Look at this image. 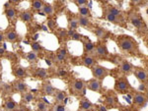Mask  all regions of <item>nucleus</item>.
<instances>
[{
    "label": "nucleus",
    "mask_w": 148,
    "mask_h": 111,
    "mask_svg": "<svg viewBox=\"0 0 148 111\" xmlns=\"http://www.w3.org/2000/svg\"><path fill=\"white\" fill-rule=\"evenodd\" d=\"M118 44L121 51L131 54V55H136L139 53V46L133 37L128 35H121L118 37Z\"/></svg>",
    "instance_id": "f257e3e1"
},
{
    "label": "nucleus",
    "mask_w": 148,
    "mask_h": 111,
    "mask_svg": "<svg viewBox=\"0 0 148 111\" xmlns=\"http://www.w3.org/2000/svg\"><path fill=\"white\" fill-rule=\"evenodd\" d=\"M114 91L119 93H130L135 91L130 84L126 76L118 78L116 80V82H114Z\"/></svg>",
    "instance_id": "f03ea898"
},
{
    "label": "nucleus",
    "mask_w": 148,
    "mask_h": 111,
    "mask_svg": "<svg viewBox=\"0 0 148 111\" xmlns=\"http://www.w3.org/2000/svg\"><path fill=\"white\" fill-rule=\"evenodd\" d=\"M69 89L70 91H72L74 95H80L84 96L86 93V83L81 79H75L71 81L70 85H69Z\"/></svg>",
    "instance_id": "7ed1b4c3"
},
{
    "label": "nucleus",
    "mask_w": 148,
    "mask_h": 111,
    "mask_svg": "<svg viewBox=\"0 0 148 111\" xmlns=\"http://www.w3.org/2000/svg\"><path fill=\"white\" fill-rule=\"evenodd\" d=\"M91 69H92L91 71H92L93 77L96 78L98 80H100V81H103V80L106 79V78L110 75V70L108 68L104 67V66L96 64L95 66H93Z\"/></svg>",
    "instance_id": "20e7f679"
},
{
    "label": "nucleus",
    "mask_w": 148,
    "mask_h": 111,
    "mask_svg": "<svg viewBox=\"0 0 148 111\" xmlns=\"http://www.w3.org/2000/svg\"><path fill=\"white\" fill-rule=\"evenodd\" d=\"M132 102L134 105H136L137 108L145 107L148 103V98L144 91H134L133 93Z\"/></svg>",
    "instance_id": "39448f33"
},
{
    "label": "nucleus",
    "mask_w": 148,
    "mask_h": 111,
    "mask_svg": "<svg viewBox=\"0 0 148 111\" xmlns=\"http://www.w3.org/2000/svg\"><path fill=\"white\" fill-rule=\"evenodd\" d=\"M104 104L108 108H116L120 106L118 96H116V94L114 91H109L108 94L106 95V97H105Z\"/></svg>",
    "instance_id": "423d86ee"
},
{
    "label": "nucleus",
    "mask_w": 148,
    "mask_h": 111,
    "mask_svg": "<svg viewBox=\"0 0 148 111\" xmlns=\"http://www.w3.org/2000/svg\"><path fill=\"white\" fill-rule=\"evenodd\" d=\"M128 21L130 22L131 25L133 26L136 29L141 30L143 27H144V23H143V20L140 18V15L136 12H130L128 14Z\"/></svg>",
    "instance_id": "0eeeda50"
},
{
    "label": "nucleus",
    "mask_w": 148,
    "mask_h": 111,
    "mask_svg": "<svg viewBox=\"0 0 148 111\" xmlns=\"http://www.w3.org/2000/svg\"><path fill=\"white\" fill-rule=\"evenodd\" d=\"M104 19L106 21H108V22H111L114 24V25L116 26H121V27H125V20H123V19L116 17V15H114V14H112L111 12H109L108 10H106L105 9V13H104Z\"/></svg>",
    "instance_id": "6e6552de"
},
{
    "label": "nucleus",
    "mask_w": 148,
    "mask_h": 111,
    "mask_svg": "<svg viewBox=\"0 0 148 111\" xmlns=\"http://www.w3.org/2000/svg\"><path fill=\"white\" fill-rule=\"evenodd\" d=\"M133 74L140 83L148 84V72L141 67H133Z\"/></svg>",
    "instance_id": "1a4fd4ad"
},
{
    "label": "nucleus",
    "mask_w": 148,
    "mask_h": 111,
    "mask_svg": "<svg viewBox=\"0 0 148 111\" xmlns=\"http://www.w3.org/2000/svg\"><path fill=\"white\" fill-rule=\"evenodd\" d=\"M94 55L96 57L100 58V59H110V53L108 51V48H107L106 44H98V45L95 47V52Z\"/></svg>",
    "instance_id": "9d476101"
},
{
    "label": "nucleus",
    "mask_w": 148,
    "mask_h": 111,
    "mask_svg": "<svg viewBox=\"0 0 148 111\" xmlns=\"http://www.w3.org/2000/svg\"><path fill=\"white\" fill-rule=\"evenodd\" d=\"M86 87L89 91H95V93H101L102 91V83L100 80L96 79H91L88 83H86Z\"/></svg>",
    "instance_id": "9b49d317"
},
{
    "label": "nucleus",
    "mask_w": 148,
    "mask_h": 111,
    "mask_svg": "<svg viewBox=\"0 0 148 111\" xmlns=\"http://www.w3.org/2000/svg\"><path fill=\"white\" fill-rule=\"evenodd\" d=\"M120 71L125 76H130L133 74V66L130 62L126 60H121L120 63Z\"/></svg>",
    "instance_id": "f8f14e48"
},
{
    "label": "nucleus",
    "mask_w": 148,
    "mask_h": 111,
    "mask_svg": "<svg viewBox=\"0 0 148 111\" xmlns=\"http://www.w3.org/2000/svg\"><path fill=\"white\" fill-rule=\"evenodd\" d=\"M77 20H78V25H79V27H82V28H84V29H88V30H92L93 28H94V24L92 23L90 18L79 15L77 17Z\"/></svg>",
    "instance_id": "ddd939ff"
},
{
    "label": "nucleus",
    "mask_w": 148,
    "mask_h": 111,
    "mask_svg": "<svg viewBox=\"0 0 148 111\" xmlns=\"http://www.w3.org/2000/svg\"><path fill=\"white\" fill-rule=\"evenodd\" d=\"M82 65L87 68H92L93 66L97 64V60L93 54H86L84 57L82 58Z\"/></svg>",
    "instance_id": "4468645a"
},
{
    "label": "nucleus",
    "mask_w": 148,
    "mask_h": 111,
    "mask_svg": "<svg viewBox=\"0 0 148 111\" xmlns=\"http://www.w3.org/2000/svg\"><path fill=\"white\" fill-rule=\"evenodd\" d=\"M85 41L82 39V42H83V47H84V52L86 54H93L94 55V52H95V44L90 41L89 37H84Z\"/></svg>",
    "instance_id": "2eb2a0df"
},
{
    "label": "nucleus",
    "mask_w": 148,
    "mask_h": 111,
    "mask_svg": "<svg viewBox=\"0 0 148 111\" xmlns=\"http://www.w3.org/2000/svg\"><path fill=\"white\" fill-rule=\"evenodd\" d=\"M4 35H5V41L10 42V43H15L19 39V35L14 29L7 30V32Z\"/></svg>",
    "instance_id": "dca6fc26"
},
{
    "label": "nucleus",
    "mask_w": 148,
    "mask_h": 111,
    "mask_svg": "<svg viewBox=\"0 0 148 111\" xmlns=\"http://www.w3.org/2000/svg\"><path fill=\"white\" fill-rule=\"evenodd\" d=\"M92 30H93V32H94V35L100 39H105L109 37V30H106L105 28L95 27V28H93Z\"/></svg>",
    "instance_id": "f3484780"
},
{
    "label": "nucleus",
    "mask_w": 148,
    "mask_h": 111,
    "mask_svg": "<svg viewBox=\"0 0 148 111\" xmlns=\"http://www.w3.org/2000/svg\"><path fill=\"white\" fill-rule=\"evenodd\" d=\"M14 89L20 93H24L26 91H28V85L26 84L23 80H17V81L14 82V85H13Z\"/></svg>",
    "instance_id": "a211bd4d"
},
{
    "label": "nucleus",
    "mask_w": 148,
    "mask_h": 111,
    "mask_svg": "<svg viewBox=\"0 0 148 111\" xmlns=\"http://www.w3.org/2000/svg\"><path fill=\"white\" fill-rule=\"evenodd\" d=\"M67 56H68L67 50H66L65 48H60L56 53V61L58 63H64V62H66Z\"/></svg>",
    "instance_id": "6ab92c4d"
},
{
    "label": "nucleus",
    "mask_w": 148,
    "mask_h": 111,
    "mask_svg": "<svg viewBox=\"0 0 148 111\" xmlns=\"http://www.w3.org/2000/svg\"><path fill=\"white\" fill-rule=\"evenodd\" d=\"M79 109L80 110H93V109H95V105L93 104L88 98L83 96L82 99L80 100Z\"/></svg>",
    "instance_id": "aec40b11"
},
{
    "label": "nucleus",
    "mask_w": 148,
    "mask_h": 111,
    "mask_svg": "<svg viewBox=\"0 0 148 111\" xmlns=\"http://www.w3.org/2000/svg\"><path fill=\"white\" fill-rule=\"evenodd\" d=\"M106 10H108L109 12H111L112 14L116 15V17L125 20V13H123V12L121 11L120 8H118V7H116L114 5H108L106 7Z\"/></svg>",
    "instance_id": "412c9836"
},
{
    "label": "nucleus",
    "mask_w": 148,
    "mask_h": 111,
    "mask_svg": "<svg viewBox=\"0 0 148 111\" xmlns=\"http://www.w3.org/2000/svg\"><path fill=\"white\" fill-rule=\"evenodd\" d=\"M42 93H44L46 95H53L54 91H56V89L52 87V85L49 82H45L42 86Z\"/></svg>",
    "instance_id": "4be33fe9"
},
{
    "label": "nucleus",
    "mask_w": 148,
    "mask_h": 111,
    "mask_svg": "<svg viewBox=\"0 0 148 111\" xmlns=\"http://www.w3.org/2000/svg\"><path fill=\"white\" fill-rule=\"evenodd\" d=\"M3 108L5 110H9V111H12V110H17L19 109V106H18V103L16 102L14 99L12 98H8L5 102H4V106Z\"/></svg>",
    "instance_id": "5701e85b"
},
{
    "label": "nucleus",
    "mask_w": 148,
    "mask_h": 111,
    "mask_svg": "<svg viewBox=\"0 0 148 111\" xmlns=\"http://www.w3.org/2000/svg\"><path fill=\"white\" fill-rule=\"evenodd\" d=\"M53 96H54V100H56V102H63V101L66 99V97H67V94L63 91L56 89V91H54V93H53Z\"/></svg>",
    "instance_id": "b1692460"
},
{
    "label": "nucleus",
    "mask_w": 148,
    "mask_h": 111,
    "mask_svg": "<svg viewBox=\"0 0 148 111\" xmlns=\"http://www.w3.org/2000/svg\"><path fill=\"white\" fill-rule=\"evenodd\" d=\"M13 75L19 79H24V78L28 77V73L25 68L23 67H16L13 71Z\"/></svg>",
    "instance_id": "393cba45"
},
{
    "label": "nucleus",
    "mask_w": 148,
    "mask_h": 111,
    "mask_svg": "<svg viewBox=\"0 0 148 111\" xmlns=\"http://www.w3.org/2000/svg\"><path fill=\"white\" fill-rule=\"evenodd\" d=\"M4 14H5V17L8 21L14 20L16 18V16H17V12H16L14 7H8V8H6L5 11H4Z\"/></svg>",
    "instance_id": "a878e982"
},
{
    "label": "nucleus",
    "mask_w": 148,
    "mask_h": 111,
    "mask_svg": "<svg viewBox=\"0 0 148 111\" xmlns=\"http://www.w3.org/2000/svg\"><path fill=\"white\" fill-rule=\"evenodd\" d=\"M78 13H79L80 16H84V17H88V18L92 17L91 10H90V8L87 5H83V6L78 7Z\"/></svg>",
    "instance_id": "bb28decb"
},
{
    "label": "nucleus",
    "mask_w": 148,
    "mask_h": 111,
    "mask_svg": "<svg viewBox=\"0 0 148 111\" xmlns=\"http://www.w3.org/2000/svg\"><path fill=\"white\" fill-rule=\"evenodd\" d=\"M33 17H34V15H33V13L30 10L24 11L20 14V19L24 23H28V22H30V21H32Z\"/></svg>",
    "instance_id": "cd10ccee"
},
{
    "label": "nucleus",
    "mask_w": 148,
    "mask_h": 111,
    "mask_svg": "<svg viewBox=\"0 0 148 111\" xmlns=\"http://www.w3.org/2000/svg\"><path fill=\"white\" fill-rule=\"evenodd\" d=\"M35 75L40 79H47V70L45 68H37L35 70Z\"/></svg>",
    "instance_id": "c85d7f7f"
},
{
    "label": "nucleus",
    "mask_w": 148,
    "mask_h": 111,
    "mask_svg": "<svg viewBox=\"0 0 148 111\" xmlns=\"http://www.w3.org/2000/svg\"><path fill=\"white\" fill-rule=\"evenodd\" d=\"M26 59L29 61L30 63H32V64H35L36 62L38 61V54L37 52H35V51H30V52H28L26 54Z\"/></svg>",
    "instance_id": "c756f323"
},
{
    "label": "nucleus",
    "mask_w": 148,
    "mask_h": 111,
    "mask_svg": "<svg viewBox=\"0 0 148 111\" xmlns=\"http://www.w3.org/2000/svg\"><path fill=\"white\" fill-rule=\"evenodd\" d=\"M42 13H44L45 15L49 16V15H52V14H53L54 9H53V7H52V5H51V4L45 3L44 6H42Z\"/></svg>",
    "instance_id": "7c9ffc66"
},
{
    "label": "nucleus",
    "mask_w": 148,
    "mask_h": 111,
    "mask_svg": "<svg viewBox=\"0 0 148 111\" xmlns=\"http://www.w3.org/2000/svg\"><path fill=\"white\" fill-rule=\"evenodd\" d=\"M34 99H35V95L33 94V93H28V91H26V93H22V100L25 103H30Z\"/></svg>",
    "instance_id": "2f4dec72"
},
{
    "label": "nucleus",
    "mask_w": 148,
    "mask_h": 111,
    "mask_svg": "<svg viewBox=\"0 0 148 111\" xmlns=\"http://www.w3.org/2000/svg\"><path fill=\"white\" fill-rule=\"evenodd\" d=\"M44 1L42 0H33L32 1V8L36 11H42V8L44 6Z\"/></svg>",
    "instance_id": "473e14b6"
},
{
    "label": "nucleus",
    "mask_w": 148,
    "mask_h": 111,
    "mask_svg": "<svg viewBox=\"0 0 148 111\" xmlns=\"http://www.w3.org/2000/svg\"><path fill=\"white\" fill-rule=\"evenodd\" d=\"M79 27L78 25V20L77 18H68V28L71 30H77V28Z\"/></svg>",
    "instance_id": "72a5a7b5"
},
{
    "label": "nucleus",
    "mask_w": 148,
    "mask_h": 111,
    "mask_svg": "<svg viewBox=\"0 0 148 111\" xmlns=\"http://www.w3.org/2000/svg\"><path fill=\"white\" fill-rule=\"evenodd\" d=\"M47 28H49L51 30H54L57 28V23L56 21L52 20V19H49L47 22Z\"/></svg>",
    "instance_id": "f704fd0d"
},
{
    "label": "nucleus",
    "mask_w": 148,
    "mask_h": 111,
    "mask_svg": "<svg viewBox=\"0 0 148 111\" xmlns=\"http://www.w3.org/2000/svg\"><path fill=\"white\" fill-rule=\"evenodd\" d=\"M31 47H32V50L35 51V52H39V51L44 50V47H42L39 42H33L31 44Z\"/></svg>",
    "instance_id": "c9c22d12"
},
{
    "label": "nucleus",
    "mask_w": 148,
    "mask_h": 111,
    "mask_svg": "<svg viewBox=\"0 0 148 111\" xmlns=\"http://www.w3.org/2000/svg\"><path fill=\"white\" fill-rule=\"evenodd\" d=\"M37 109L40 110V111H46V110H47V102H45L44 100H40L39 102L37 103Z\"/></svg>",
    "instance_id": "e433bc0d"
},
{
    "label": "nucleus",
    "mask_w": 148,
    "mask_h": 111,
    "mask_svg": "<svg viewBox=\"0 0 148 111\" xmlns=\"http://www.w3.org/2000/svg\"><path fill=\"white\" fill-rule=\"evenodd\" d=\"M2 91L5 94H11L13 93V87L10 86V85L4 84L3 87H2Z\"/></svg>",
    "instance_id": "4c0bfd02"
},
{
    "label": "nucleus",
    "mask_w": 148,
    "mask_h": 111,
    "mask_svg": "<svg viewBox=\"0 0 148 111\" xmlns=\"http://www.w3.org/2000/svg\"><path fill=\"white\" fill-rule=\"evenodd\" d=\"M53 110L56 111H64L65 110V105L62 102H56L53 106Z\"/></svg>",
    "instance_id": "58836bf2"
},
{
    "label": "nucleus",
    "mask_w": 148,
    "mask_h": 111,
    "mask_svg": "<svg viewBox=\"0 0 148 111\" xmlns=\"http://www.w3.org/2000/svg\"><path fill=\"white\" fill-rule=\"evenodd\" d=\"M58 37H59V39H67V37H68V35H67V30H65V29L59 30V32H58Z\"/></svg>",
    "instance_id": "ea45409f"
},
{
    "label": "nucleus",
    "mask_w": 148,
    "mask_h": 111,
    "mask_svg": "<svg viewBox=\"0 0 148 111\" xmlns=\"http://www.w3.org/2000/svg\"><path fill=\"white\" fill-rule=\"evenodd\" d=\"M56 74H57V76H58V77H60V78H64V77H67L68 73H67V71H66V70L62 69V68H59V69L57 70Z\"/></svg>",
    "instance_id": "a19ab883"
},
{
    "label": "nucleus",
    "mask_w": 148,
    "mask_h": 111,
    "mask_svg": "<svg viewBox=\"0 0 148 111\" xmlns=\"http://www.w3.org/2000/svg\"><path fill=\"white\" fill-rule=\"evenodd\" d=\"M83 35H80L79 32H75L74 34L71 35V37L70 39H72V41H82V39H83Z\"/></svg>",
    "instance_id": "79ce46f5"
},
{
    "label": "nucleus",
    "mask_w": 148,
    "mask_h": 111,
    "mask_svg": "<svg viewBox=\"0 0 148 111\" xmlns=\"http://www.w3.org/2000/svg\"><path fill=\"white\" fill-rule=\"evenodd\" d=\"M74 3L77 7L83 6V5H87L88 4V0H74Z\"/></svg>",
    "instance_id": "37998d69"
},
{
    "label": "nucleus",
    "mask_w": 148,
    "mask_h": 111,
    "mask_svg": "<svg viewBox=\"0 0 148 111\" xmlns=\"http://www.w3.org/2000/svg\"><path fill=\"white\" fill-rule=\"evenodd\" d=\"M142 3V0H130V4L132 6H137Z\"/></svg>",
    "instance_id": "c03bdc74"
},
{
    "label": "nucleus",
    "mask_w": 148,
    "mask_h": 111,
    "mask_svg": "<svg viewBox=\"0 0 148 111\" xmlns=\"http://www.w3.org/2000/svg\"><path fill=\"white\" fill-rule=\"evenodd\" d=\"M97 109L98 110H100V111H107L108 110V107H107L106 105H103V104H101V105H99V106H97Z\"/></svg>",
    "instance_id": "a18cd8bd"
},
{
    "label": "nucleus",
    "mask_w": 148,
    "mask_h": 111,
    "mask_svg": "<svg viewBox=\"0 0 148 111\" xmlns=\"http://www.w3.org/2000/svg\"><path fill=\"white\" fill-rule=\"evenodd\" d=\"M5 52H6L5 48H4V47H1V46H0V57H2V56L5 55Z\"/></svg>",
    "instance_id": "49530a36"
},
{
    "label": "nucleus",
    "mask_w": 148,
    "mask_h": 111,
    "mask_svg": "<svg viewBox=\"0 0 148 111\" xmlns=\"http://www.w3.org/2000/svg\"><path fill=\"white\" fill-rule=\"evenodd\" d=\"M4 39H5V35H4L3 32H0V43L3 42Z\"/></svg>",
    "instance_id": "de8ad7c7"
},
{
    "label": "nucleus",
    "mask_w": 148,
    "mask_h": 111,
    "mask_svg": "<svg viewBox=\"0 0 148 111\" xmlns=\"http://www.w3.org/2000/svg\"><path fill=\"white\" fill-rule=\"evenodd\" d=\"M9 1L13 4H18V3H20V2H22L23 0H9Z\"/></svg>",
    "instance_id": "09e8293b"
},
{
    "label": "nucleus",
    "mask_w": 148,
    "mask_h": 111,
    "mask_svg": "<svg viewBox=\"0 0 148 111\" xmlns=\"http://www.w3.org/2000/svg\"><path fill=\"white\" fill-rule=\"evenodd\" d=\"M46 63H47V66H51L52 65V62L49 60V59H46Z\"/></svg>",
    "instance_id": "8fccbe9b"
},
{
    "label": "nucleus",
    "mask_w": 148,
    "mask_h": 111,
    "mask_svg": "<svg viewBox=\"0 0 148 111\" xmlns=\"http://www.w3.org/2000/svg\"><path fill=\"white\" fill-rule=\"evenodd\" d=\"M144 93H145V94H146V96H147V98H148V87L146 88V89L144 91Z\"/></svg>",
    "instance_id": "3c124183"
},
{
    "label": "nucleus",
    "mask_w": 148,
    "mask_h": 111,
    "mask_svg": "<svg viewBox=\"0 0 148 111\" xmlns=\"http://www.w3.org/2000/svg\"><path fill=\"white\" fill-rule=\"evenodd\" d=\"M2 79V74H1V68H0V81H1Z\"/></svg>",
    "instance_id": "603ef678"
},
{
    "label": "nucleus",
    "mask_w": 148,
    "mask_h": 111,
    "mask_svg": "<svg viewBox=\"0 0 148 111\" xmlns=\"http://www.w3.org/2000/svg\"><path fill=\"white\" fill-rule=\"evenodd\" d=\"M146 67H147V72H148V61L146 62Z\"/></svg>",
    "instance_id": "864d4df0"
},
{
    "label": "nucleus",
    "mask_w": 148,
    "mask_h": 111,
    "mask_svg": "<svg viewBox=\"0 0 148 111\" xmlns=\"http://www.w3.org/2000/svg\"><path fill=\"white\" fill-rule=\"evenodd\" d=\"M146 1H147V2H148V0H146Z\"/></svg>",
    "instance_id": "5fc2aeb1"
}]
</instances>
